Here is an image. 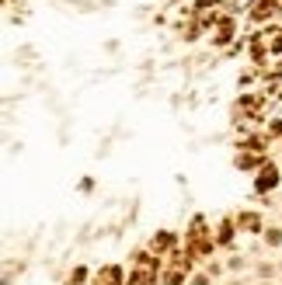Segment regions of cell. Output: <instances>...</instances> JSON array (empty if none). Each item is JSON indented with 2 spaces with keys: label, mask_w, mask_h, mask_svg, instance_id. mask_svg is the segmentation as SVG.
<instances>
[]
</instances>
